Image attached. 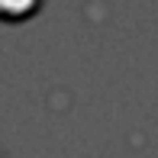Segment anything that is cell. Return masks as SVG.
<instances>
[{"mask_svg":"<svg viewBox=\"0 0 158 158\" xmlns=\"http://www.w3.org/2000/svg\"><path fill=\"white\" fill-rule=\"evenodd\" d=\"M39 0H0V16L3 19H23L26 13L35 10Z\"/></svg>","mask_w":158,"mask_h":158,"instance_id":"cell-1","label":"cell"}]
</instances>
